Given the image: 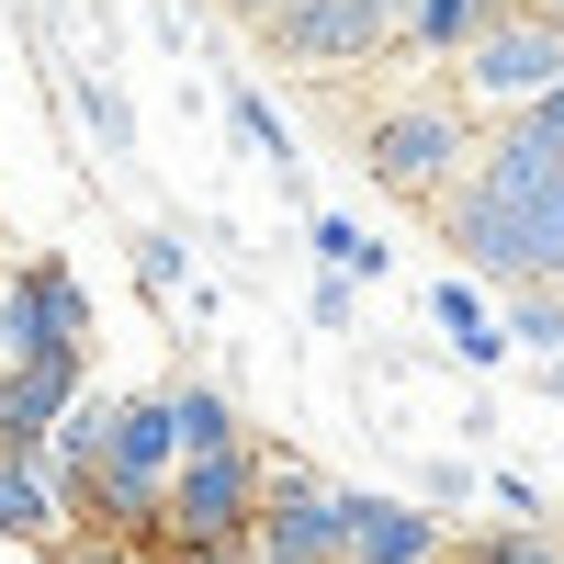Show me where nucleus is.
<instances>
[{"instance_id":"f257e3e1","label":"nucleus","mask_w":564,"mask_h":564,"mask_svg":"<svg viewBox=\"0 0 564 564\" xmlns=\"http://www.w3.org/2000/svg\"><path fill=\"white\" fill-rule=\"evenodd\" d=\"M441 238L475 260L486 282H508V294L564 282V159L531 148L520 124H497L475 148V181L441 204Z\"/></svg>"},{"instance_id":"f03ea898","label":"nucleus","mask_w":564,"mask_h":564,"mask_svg":"<svg viewBox=\"0 0 564 564\" xmlns=\"http://www.w3.org/2000/svg\"><path fill=\"white\" fill-rule=\"evenodd\" d=\"M475 113L452 102V90H417V102H395V113H372L361 124V170L384 181L395 204H417V215H441L463 181H475Z\"/></svg>"},{"instance_id":"7ed1b4c3","label":"nucleus","mask_w":564,"mask_h":564,"mask_svg":"<svg viewBox=\"0 0 564 564\" xmlns=\"http://www.w3.org/2000/svg\"><path fill=\"white\" fill-rule=\"evenodd\" d=\"M564 79V23H542V12H508V23H486L475 45H463V68H452V102L463 113H497V124H520L542 90Z\"/></svg>"},{"instance_id":"20e7f679","label":"nucleus","mask_w":564,"mask_h":564,"mask_svg":"<svg viewBox=\"0 0 564 564\" xmlns=\"http://www.w3.org/2000/svg\"><path fill=\"white\" fill-rule=\"evenodd\" d=\"M249 531H260V441H238V452H193L170 475V520H159V542L170 553H249Z\"/></svg>"},{"instance_id":"39448f33","label":"nucleus","mask_w":564,"mask_h":564,"mask_svg":"<svg viewBox=\"0 0 564 564\" xmlns=\"http://www.w3.org/2000/svg\"><path fill=\"white\" fill-rule=\"evenodd\" d=\"M249 553L260 564H350V486L260 452V531H249Z\"/></svg>"},{"instance_id":"423d86ee","label":"nucleus","mask_w":564,"mask_h":564,"mask_svg":"<svg viewBox=\"0 0 564 564\" xmlns=\"http://www.w3.org/2000/svg\"><path fill=\"white\" fill-rule=\"evenodd\" d=\"M260 45L282 68H372L384 45H406V0H282V12L260 23Z\"/></svg>"},{"instance_id":"0eeeda50","label":"nucleus","mask_w":564,"mask_h":564,"mask_svg":"<svg viewBox=\"0 0 564 564\" xmlns=\"http://www.w3.org/2000/svg\"><path fill=\"white\" fill-rule=\"evenodd\" d=\"M0 361H90V294L68 260H23L0 282Z\"/></svg>"},{"instance_id":"6e6552de","label":"nucleus","mask_w":564,"mask_h":564,"mask_svg":"<svg viewBox=\"0 0 564 564\" xmlns=\"http://www.w3.org/2000/svg\"><path fill=\"white\" fill-rule=\"evenodd\" d=\"M90 395V361H0V452H45L57 441V417Z\"/></svg>"},{"instance_id":"1a4fd4ad","label":"nucleus","mask_w":564,"mask_h":564,"mask_svg":"<svg viewBox=\"0 0 564 564\" xmlns=\"http://www.w3.org/2000/svg\"><path fill=\"white\" fill-rule=\"evenodd\" d=\"M350 564H452V520L417 497H350Z\"/></svg>"},{"instance_id":"9d476101","label":"nucleus","mask_w":564,"mask_h":564,"mask_svg":"<svg viewBox=\"0 0 564 564\" xmlns=\"http://www.w3.org/2000/svg\"><path fill=\"white\" fill-rule=\"evenodd\" d=\"M57 520H68V497H57V475H45V452H0V531L34 542V553H57Z\"/></svg>"},{"instance_id":"9b49d317","label":"nucleus","mask_w":564,"mask_h":564,"mask_svg":"<svg viewBox=\"0 0 564 564\" xmlns=\"http://www.w3.org/2000/svg\"><path fill=\"white\" fill-rule=\"evenodd\" d=\"M520 0H406V57H441L463 68V45H475L486 23H508Z\"/></svg>"},{"instance_id":"f8f14e48","label":"nucleus","mask_w":564,"mask_h":564,"mask_svg":"<svg viewBox=\"0 0 564 564\" xmlns=\"http://www.w3.org/2000/svg\"><path fill=\"white\" fill-rule=\"evenodd\" d=\"M170 430H181V463H193V452H238V441H249L226 384H170Z\"/></svg>"},{"instance_id":"ddd939ff","label":"nucleus","mask_w":564,"mask_h":564,"mask_svg":"<svg viewBox=\"0 0 564 564\" xmlns=\"http://www.w3.org/2000/svg\"><path fill=\"white\" fill-rule=\"evenodd\" d=\"M430 316L452 327V350H463V361H508V327H497V305L475 294V282H441V294H430Z\"/></svg>"},{"instance_id":"4468645a","label":"nucleus","mask_w":564,"mask_h":564,"mask_svg":"<svg viewBox=\"0 0 564 564\" xmlns=\"http://www.w3.org/2000/svg\"><path fill=\"white\" fill-rule=\"evenodd\" d=\"M508 350H542V361H564V282H531V294H508Z\"/></svg>"},{"instance_id":"2eb2a0df","label":"nucleus","mask_w":564,"mask_h":564,"mask_svg":"<svg viewBox=\"0 0 564 564\" xmlns=\"http://www.w3.org/2000/svg\"><path fill=\"white\" fill-rule=\"evenodd\" d=\"M226 124H238V148H249V159H271V170H294V135H282V113L260 102V90H249V79H238V90H226Z\"/></svg>"},{"instance_id":"dca6fc26","label":"nucleus","mask_w":564,"mask_h":564,"mask_svg":"<svg viewBox=\"0 0 564 564\" xmlns=\"http://www.w3.org/2000/svg\"><path fill=\"white\" fill-rule=\"evenodd\" d=\"M316 260L339 271V282H372V271H384V249H372V238H361L350 215H316Z\"/></svg>"},{"instance_id":"f3484780","label":"nucleus","mask_w":564,"mask_h":564,"mask_svg":"<svg viewBox=\"0 0 564 564\" xmlns=\"http://www.w3.org/2000/svg\"><path fill=\"white\" fill-rule=\"evenodd\" d=\"M181 271H193V249H181L170 226H148V238H135V282H148V294H170Z\"/></svg>"},{"instance_id":"a211bd4d","label":"nucleus","mask_w":564,"mask_h":564,"mask_svg":"<svg viewBox=\"0 0 564 564\" xmlns=\"http://www.w3.org/2000/svg\"><path fill=\"white\" fill-rule=\"evenodd\" d=\"M486 497H497L520 531H542V486H531V475H486Z\"/></svg>"},{"instance_id":"6ab92c4d","label":"nucleus","mask_w":564,"mask_h":564,"mask_svg":"<svg viewBox=\"0 0 564 564\" xmlns=\"http://www.w3.org/2000/svg\"><path fill=\"white\" fill-rule=\"evenodd\" d=\"M520 135H531V148H553V159H564V79H553V90H542V102L520 113Z\"/></svg>"},{"instance_id":"aec40b11","label":"nucleus","mask_w":564,"mask_h":564,"mask_svg":"<svg viewBox=\"0 0 564 564\" xmlns=\"http://www.w3.org/2000/svg\"><path fill=\"white\" fill-rule=\"evenodd\" d=\"M305 316H316V327H350V282H339V271H316V294H305Z\"/></svg>"},{"instance_id":"412c9836","label":"nucleus","mask_w":564,"mask_h":564,"mask_svg":"<svg viewBox=\"0 0 564 564\" xmlns=\"http://www.w3.org/2000/svg\"><path fill=\"white\" fill-rule=\"evenodd\" d=\"M226 12H249V23H271V12H282V0H226Z\"/></svg>"},{"instance_id":"4be33fe9","label":"nucleus","mask_w":564,"mask_h":564,"mask_svg":"<svg viewBox=\"0 0 564 564\" xmlns=\"http://www.w3.org/2000/svg\"><path fill=\"white\" fill-rule=\"evenodd\" d=\"M215 564H260V553H215Z\"/></svg>"}]
</instances>
